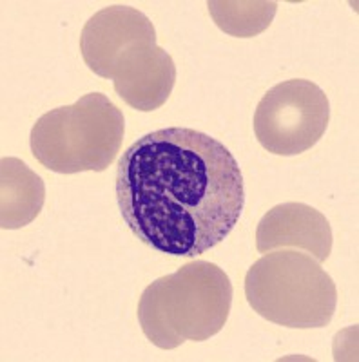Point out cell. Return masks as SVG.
I'll use <instances>...</instances> for the list:
<instances>
[{"label": "cell", "mask_w": 359, "mask_h": 362, "mask_svg": "<svg viewBox=\"0 0 359 362\" xmlns=\"http://www.w3.org/2000/svg\"><path fill=\"white\" fill-rule=\"evenodd\" d=\"M120 214L142 243L194 257L222 243L245 206L244 174L222 141L189 127L149 132L116 169Z\"/></svg>", "instance_id": "6da1fadb"}, {"label": "cell", "mask_w": 359, "mask_h": 362, "mask_svg": "<svg viewBox=\"0 0 359 362\" xmlns=\"http://www.w3.org/2000/svg\"><path fill=\"white\" fill-rule=\"evenodd\" d=\"M232 296V283L223 268L190 261L144 290L138 322L145 337L161 350H174L186 341L202 342L223 329Z\"/></svg>", "instance_id": "7a4b0ae2"}, {"label": "cell", "mask_w": 359, "mask_h": 362, "mask_svg": "<svg viewBox=\"0 0 359 362\" xmlns=\"http://www.w3.org/2000/svg\"><path fill=\"white\" fill-rule=\"evenodd\" d=\"M124 134V112L102 93H89L40 116L29 140L33 156L53 173H102L120 153Z\"/></svg>", "instance_id": "3957f363"}, {"label": "cell", "mask_w": 359, "mask_h": 362, "mask_svg": "<svg viewBox=\"0 0 359 362\" xmlns=\"http://www.w3.org/2000/svg\"><path fill=\"white\" fill-rule=\"evenodd\" d=\"M245 297L258 315L285 328H325L338 306L332 277L312 255L267 252L249 268Z\"/></svg>", "instance_id": "277c9868"}, {"label": "cell", "mask_w": 359, "mask_h": 362, "mask_svg": "<svg viewBox=\"0 0 359 362\" xmlns=\"http://www.w3.org/2000/svg\"><path fill=\"white\" fill-rule=\"evenodd\" d=\"M331 122L325 90L310 80L294 78L268 89L254 112V134L276 156H297L318 144Z\"/></svg>", "instance_id": "5b68a950"}, {"label": "cell", "mask_w": 359, "mask_h": 362, "mask_svg": "<svg viewBox=\"0 0 359 362\" xmlns=\"http://www.w3.org/2000/svg\"><path fill=\"white\" fill-rule=\"evenodd\" d=\"M108 80L116 95L142 112L160 109L169 100L176 83V66L171 54L156 45V37L129 45L116 58Z\"/></svg>", "instance_id": "8992f818"}, {"label": "cell", "mask_w": 359, "mask_h": 362, "mask_svg": "<svg viewBox=\"0 0 359 362\" xmlns=\"http://www.w3.org/2000/svg\"><path fill=\"white\" fill-rule=\"evenodd\" d=\"M156 37V29L138 9L125 4H115L100 9L86 22L80 35V51L86 66L108 78L116 58L135 42Z\"/></svg>", "instance_id": "52a82bcc"}, {"label": "cell", "mask_w": 359, "mask_h": 362, "mask_svg": "<svg viewBox=\"0 0 359 362\" xmlns=\"http://www.w3.org/2000/svg\"><path fill=\"white\" fill-rule=\"evenodd\" d=\"M302 248L323 263L332 252V228L325 216L305 203H281L261 218L256 228L260 254L278 248Z\"/></svg>", "instance_id": "ba28073f"}, {"label": "cell", "mask_w": 359, "mask_h": 362, "mask_svg": "<svg viewBox=\"0 0 359 362\" xmlns=\"http://www.w3.org/2000/svg\"><path fill=\"white\" fill-rule=\"evenodd\" d=\"M0 185V226L4 230H17L35 221L46 202L42 177L18 158H2Z\"/></svg>", "instance_id": "9c48e42d"}, {"label": "cell", "mask_w": 359, "mask_h": 362, "mask_svg": "<svg viewBox=\"0 0 359 362\" xmlns=\"http://www.w3.org/2000/svg\"><path fill=\"white\" fill-rule=\"evenodd\" d=\"M212 21L223 33L251 38L273 24L278 2L270 0H211L207 2Z\"/></svg>", "instance_id": "30bf717a"}]
</instances>
